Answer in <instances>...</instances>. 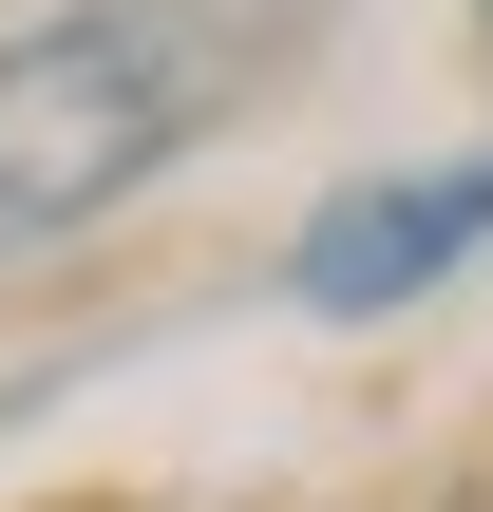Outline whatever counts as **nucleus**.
<instances>
[{
  "label": "nucleus",
  "instance_id": "f257e3e1",
  "mask_svg": "<svg viewBox=\"0 0 493 512\" xmlns=\"http://www.w3.org/2000/svg\"><path fill=\"white\" fill-rule=\"evenodd\" d=\"M209 114V19L190 0H57L0 38V247L95 228L114 190H152Z\"/></svg>",
  "mask_w": 493,
  "mask_h": 512
},
{
  "label": "nucleus",
  "instance_id": "f03ea898",
  "mask_svg": "<svg viewBox=\"0 0 493 512\" xmlns=\"http://www.w3.org/2000/svg\"><path fill=\"white\" fill-rule=\"evenodd\" d=\"M475 247H493V152H456V171H380V190H342V209L285 247V304H304V323H380V304L456 285Z\"/></svg>",
  "mask_w": 493,
  "mask_h": 512
}]
</instances>
